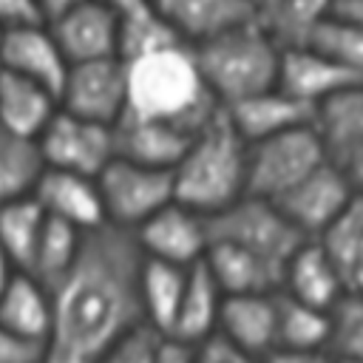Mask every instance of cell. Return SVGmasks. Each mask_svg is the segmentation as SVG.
<instances>
[{
	"mask_svg": "<svg viewBox=\"0 0 363 363\" xmlns=\"http://www.w3.org/2000/svg\"><path fill=\"white\" fill-rule=\"evenodd\" d=\"M142 250L133 233H85L71 269L51 289V329L43 363H96L116 340L145 323L139 303Z\"/></svg>",
	"mask_w": 363,
	"mask_h": 363,
	"instance_id": "cell-1",
	"label": "cell"
},
{
	"mask_svg": "<svg viewBox=\"0 0 363 363\" xmlns=\"http://www.w3.org/2000/svg\"><path fill=\"white\" fill-rule=\"evenodd\" d=\"M125 116L170 122L187 133H199L221 108L201 77L193 45L187 43H170L145 51L139 57L125 60Z\"/></svg>",
	"mask_w": 363,
	"mask_h": 363,
	"instance_id": "cell-2",
	"label": "cell"
},
{
	"mask_svg": "<svg viewBox=\"0 0 363 363\" xmlns=\"http://www.w3.org/2000/svg\"><path fill=\"white\" fill-rule=\"evenodd\" d=\"M247 150L250 142L235 130L227 111L218 108L173 167L176 201L207 218L230 207L247 193Z\"/></svg>",
	"mask_w": 363,
	"mask_h": 363,
	"instance_id": "cell-3",
	"label": "cell"
},
{
	"mask_svg": "<svg viewBox=\"0 0 363 363\" xmlns=\"http://www.w3.org/2000/svg\"><path fill=\"white\" fill-rule=\"evenodd\" d=\"M193 51L201 77L221 108L278 85L284 48L255 17L193 45Z\"/></svg>",
	"mask_w": 363,
	"mask_h": 363,
	"instance_id": "cell-4",
	"label": "cell"
},
{
	"mask_svg": "<svg viewBox=\"0 0 363 363\" xmlns=\"http://www.w3.org/2000/svg\"><path fill=\"white\" fill-rule=\"evenodd\" d=\"M329 159V147L318 128L298 125L275 136L250 142L247 150V193L278 201L301 179Z\"/></svg>",
	"mask_w": 363,
	"mask_h": 363,
	"instance_id": "cell-5",
	"label": "cell"
},
{
	"mask_svg": "<svg viewBox=\"0 0 363 363\" xmlns=\"http://www.w3.org/2000/svg\"><path fill=\"white\" fill-rule=\"evenodd\" d=\"M207 224H210V241L238 244L281 269L289 261V255L298 250V244L306 238L298 233V227L284 216V210L272 199L252 193H244L230 207L210 216Z\"/></svg>",
	"mask_w": 363,
	"mask_h": 363,
	"instance_id": "cell-6",
	"label": "cell"
},
{
	"mask_svg": "<svg viewBox=\"0 0 363 363\" xmlns=\"http://www.w3.org/2000/svg\"><path fill=\"white\" fill-rule=\"evenodd\" d=\"M96 184L105 207V224L128 233L176 199L173 170L150 167L119 153L96 173Z\"/></svg>",
	"mask_w": 363,
	"mask_h": 363,
	"instance_id": "cell-7",
	"label": "cell"
},
{
	"mask_svg": "<svg viewBox=\"0 0 363 363\" xmlns=\"http://www.w3.org/2000/svg\"><path fill=\"white\" fill-rule=\"evenodd\" d=\"M37 145L45 167L96 176L116 156V125H102L60 108L37 136Z\"/></svg>",
	"mask_w": 363,
	"mask_h": 363,
	"instance_id": "cell-8",
	"label": "cell"
},
{
	"mask_svg": "<svg viewBox=\"0 0 363 363\" xmlns=\"http://www.w3.org/2000/svg\"><path fill=\"white\" fill-rule=\"evenodd\" d=\"M60 108L102 125H119L128 108L125 60L105 57L68 65V77L60 88Z\"/></svg>",
	"mask_w": 363,
	"mask_h": 363,
	"instance_id": "cell-9",
	"label": "cell"
},
{
	"mask_svg": "<svg viewBox=\"0 0 363 363\" xmlns=\"http://www.w3.org/2000/svg\"><path fill=\"white\" fill-rule=\"evenodd\" d=\"M133 238L142 255L147 258L193 267L204 258L210 247V224H207V216L173 199L162 210H156L150 218H145L133 230Z\"/></svg>",
	"mask_w": 363,
	"mask_h": 363,
	"instance_id": "cell-10",
	"label": "cell"
},
{
	"mask_svg": "<svg viewBox=\"0 0 363 363\" xmlns=\"http://www.w3.org/2000/svg\"><path fill=\"white\" fill-rule=\"evenodd\" d=\"M352 196L354 193H352L346 176L329 156L318 170H312L306 179H301L275 204L298 227L301 235L318 238L343 213V207L352 201Z\"/></svg>",
	"mask_w": 363,
	"mask_h": 363,
	"instance_id": "cell-11",
	"label": "cell"
},
{
	"mask_svg": "<svg viewBox=\"0 0 363 363\" xmlns=\"http://www.w3.org/2000/svg\"><path fill=\"white\" fill-rule=\"evenodd\" d=\"M68 65L57 37L43 20L11 26L0 34V68L45 85L57 96L68 77Z\"/></svg>",
	"mask_w": 363,
	"mask_h": 363,
	"instance_id": "cell-12",
	"label": "cell"
},
{
	"mask_svg": "<svg viewBox=\"0 0 363 363\" xmlns=\"http://www.w3.org/2000/svg\"><path fill=\"white\" fill-rule=\"evenodd\" d=\"M34 199L48 218L71 224L79 233L105 227V207H102L96 176L45 167L37 182Z\"/></svg>",
	"mask_w": 363,
	"mask_h": 363,
	"instance_id": "cell-13",
	"label": "cell"
},
{
	"mask_svg": "<svg viewBox=\"0 0 363 363\" xmlns=\"http://www.w3.org/2000/svg\"><path fill=\"white\" fill-rule=\"evenodd\" d=\"M363 82L354 71H349L335 57L323 54L315 45H292L281 51V68H278V88L289 96L306 102L309 108L320 105L332 94Z\"/></svg>",
	"mask_w": 363,
	"mask_h": 363,
	"instance_id": "cell-14",
	"label": "cell"
},
{
	"mask_svg": "<svg viewBox=\"0 0 363 363\" xmlns=\"http://www.w3.org/2000/svg\"><path fill=\"white\" fill-rule=\"evenodd\" d=\"M48 28L71 65L119 57V17L99 0H82L71 11L51 20Z\"/></svg>",
	"mask_w": 363,
	"mask_h": 363,
	"instance_id": "cell-15",
	"label": "cell"
},
{
	"mask_svg": "<svg viewBox=\"0 0 363 363\" xmlns=\"http://www.w3.org/2000/svg\"><path fill=\"white\" fill-rule=\"evenodd\" d=\"M216 335L250 354L269 357L278 349V292L224 295Z\"/></svg>",
	"mask_w": 363,
	"mask_h": 363,
	"instance_id": "cell-16",
	"label": "cell"
},
{
	"mask_svg": "<svg viewBox=\"0 0 363 363\" xmlns=\"http://www.w3.org/2000/svg\"><path fill=\"white\" fill-rule=\"evenodd\" d=\"M281 292H286L303 303L332 309L343 298L346 284H343V275L335 267V261L320 247V241L303 238L298 244V250L289 255V261L284 264Z\"/></svg>",
	"mask_w": 363,
	"mask_h": 363,
	"instance_id": "cell-17",
	"label": "cell"
},
{
	"mask_svg": "<svg viewBox=\"0 0 363 363\" xmlns=\"http://www.w3.org/2000/svg\"><path fill=\"white\" fill-rule=\"evenodd\" d=\"M170 31L187 43L199 45L244 20H252L250 0H150Z\"/></svg>",
	"mask_w": 363,
	"mask_h": 363,
	"instance_id": "cell-18",
	"label": "cell"
},
{
	"mask_svg": "<svg viewBox=\"0 0 363 363\" xmlns=\"http://www.w3.org/2000/svg\"><path fill=\"white\" fill-rule=\"evenodd\" d=\"M224 111H227L230 122L235 125V130L247 142H258V139L275 136L281 130L309 125L312 116H315V108L289 96L278 85L267 88L261 94H252L247 99H238L233 105H224Z\"/></svg>",
	"mask_w": 363,
	"mask_h": 363,
	"instance_id": "cell-19",
	"label": "cell"
},
{
	"mask_svg": "<svg viewBox=\"0 0 363 363\" xmlns=\"http://www.w3.org/2000/svg\"><path fill=\"white\" fill-rule=\"evenodd\" d=\"M60 111V96L14 71L0 68V130L37 139Z\"/></svg>",
	"mask_w": 363,
	"mask_h": 363,
	"instance_id": "cell-20",
	"label": "cell"
},
{
	"mask_svg": "<svg viewBox=\"0 0 363 363\" xmlns=\"http://www.w3.org/2000/svg\"><path fill=\"white\" fill-rule=\"evenodd\" d=\"M204 267L216 278L224 295H247V292H278L284 269L269 264L267 258L230 244V241H210L204 252Z\"/></svg>",
	"mask_w": 363,
	"mask_h": 363,
	"instance_id": "cell-21",
	"label": "cell"
},
{
	"mask_svg": "<svg viewBox=\"0 0 363 363\" xmlns=\"http://www.w3.org/2000/svg\"><path fill=\"white\" fill-rule=\"evenodd\" d=\"M0 326L43 346L51 329V289L31 272L14 269L0 292Z\"/></svg>",
	"mask_w": 363,
	"mask_h": 363,
	"instance_id": "cell-22",
	"label": "cell"
},
{
	"mask_svg": "<svg viewBox=\"0 0 363 363\" xmlns=\"http://www.w3.org/2000/svg\"><path fill=\"white\" fill-rule=\"evenodd\" d=\"M193 136L196 133H187L170 122L122 116L116 125V153L150 167L173 170Z\"/></svg>",
	"mask_w": 363,
	"mask_h": 363,
	"instance_id": "cell-23",
	"label": "cell"
},
{
	"mask_svg": "<svg viewBox=\"0 0 363 363\" xmlns=\"http://www.w3.org/2000/svg\"><path fill=\"white\" fill-rule=\"evenodd\" d=\"M221 301H224V292L201 258L187 272V284H184V292H182V301H179V309H176L167 337H176L190 346H199L201 340L213 337L216 326H218Z\"/></svg>",
	"mask_w": 363,
	"mask_h": 363,
	"instance_id": "cell-24",
	"label": "cell"
},
{
	"mask_svg": "<svg viewBox=\"0 0 363 363\" xmlns=\"http://www.w3.org/2000/svg\"><path fill=\"white\" fill-rule=\"evenodd\" d=\"M190 267H179L170 261L147 258L142 255L139 267V303H142V318L150 329L159 335H167L187 284Z\"/></svg>",
	"mask_w": 363,
	"mask_h": 363,
	"instance_id": "cell-25",
	"label": "cell"
},
{
	"mask_svg": "<svg viewBox=\"0 0 363 363\" xmlns=\"http://www.w3.org/2000/svg\"><path fill=\"white\" fill-rule=\"evenodd\" d=\"M312 125L329 147V156L363 142V82L349 85L315 105Z\"/></svg>",
	"mask_w": 363,
	"mask_h": 363,
	"instance_id": "cell-26",
	"label": "cell"
},
{
	"mask_svg": "<svg viewBox=\"0 0 363 363\" xmlns=\"http://www.w3.org/2000/svg\"><path fill=\"white\" fill-rule=\"evenodd\" d=\"M43 170L45 159L37 139L0 130V204L34 196Z\"/></svg>",
	"mask_w": 363,
	"mask_h": 363,
	"instance_id": "cell-27",
	"label": "cell"
},
{
	"mask_svg": "<svg viewBox=\"0 0 363 363\" xmlns=\"http://www.w3.org/2000/svg\"><path fill=\"white\" fill-rule=\"evenodd\" d=\"M45 213L37 204L34 196L26 199H14L0 204V252L17 267V269H28L37 241L43 235L45 227Z\"/></svg>",
	"mask_w": 363,
	"mask_h": 363,
	"instance_id": "cell-28",
	"label": "cell"
},
{
	"mask_svg": "<svg viewBox=\"0 0 363 363\" xmlns=\"http://www.w3.org/2000/svg\"><path fill=\"white\" fill-rule=\"evenodd\" d=\"M335 11V0H284L255 20L272 34L281 48L306 45L318 26L329 20Z\"/></svg>",
	"mask_w": 363,
	"mask_h": 363,
	"instance_id": "cell-29",
	"label": "cell"
},
{
	"mask_svg": "<svg viewBox=\"0 0 363 363\" xmlns=\"http://www.w3.org/2000/svg\"><path fill=\"white\" fill-rule=\"evenodd\" d=\"M329 326V309L303 303L278 289V349H326Z\"/></svg>",
	"mask_w": 363,
	"mask_h": 363,
	"instance_id": "cell-30",
	"label": "cell"
},
{
	"mask_svg": "<svg viewBox=\"0 0 363 363\" xmlns=\"http://www.w3.org/2000/svg\"><path fill=\"white\" fill-rule=\"evenodd\" d=\"M82 238H85V233H79L77 227L62 224L57 218H45L43 235H40L34 258H31V267L26 272L40 278L45 286H54L77 261Z\"/></svg>",
	"mask_w": 363,
	"mask_h": 363,
	"instance_id": "cell-31",
	"label": "cell"
},
{
	"mask_svg": "<svg viewBox=\"0 0 363 363\" xmlns=\"http://www.w3.org/2000/svg\"><path fill=\"white\" fill-rule=\"evenodd\" d=\"M326 255L335 261V267L346 278L363 264V199L352 196V201L343 207V213L318 235Z\"/></svg>",
	"mask_w": 363,
	"mask_h": 363,
	"instance_id": "cell-32",
	"label": "cell"
},
{
	"mask_svg": "<svg viewBox=\"0 0 363 363\" xmlns=\"http://www.w3.org/2000/svg\"><path fill=\"white\" fill-rule=\"evenodd\" d=\"M329 352L340 363H363V295L343 292L329 309Z\"/></svg>",
	"mask_w": 363,
	"mask_h": 363,
	"instance_id": "cell-33",
	"label": "cell"
},
{
	"mask_svg": "<svg viewBox=\"0 0 363 363\" xmlns=\"http://www.w3.org/2000/svg\"><path fill=\"white\" fill-rule=\"evenodd\" d=\"M306 45L320 48L323 54L335 57L349 71H354L357 77H363V26L332 14L329 20H323L318 26V31L312 34V40Z\"/></svg>",
	"mask_w": 363,
	"mask_h": 363,
	"instance_id": "cell-34",
	"label": "cell"
},
{
	"mask_svg": "<svg viewBox=\"0 0 363 363\" xmlns=\"http://www.w3.org/2000/svg\"><path fill=\"white\" fill-rule=\"evenodd\" d=\"M162 335L150 329L147 323L128 332L122 340H116L96 363H156Z\"/></svg>",
	"mask_w": 363,
	"mask_h": 363,
	"instance_id": "cell-35",
	"label": "cell"
},
{
	"mask_svg": "<svg viewBox=\"0 0 363 363\" xmlns=\"http://www.w3.org/2000/svg\"><path fill=\"white\" fill-rule=\"evenodd\" d=\"M193 363H267V357L250 354L233 346L230 340H224L221 335H213L193 349Z\"/></svg>",
	"mask_w": 363,
	"mask_h": 363,
	"instance_id": "cell-36",
	"label": "cell"
},
{
	"mask_svg": "<svg viewBox=\"0 0 363 363\" xmlns=\"http://www.w3.org/2000/svg\"><path fill=\"white\" fill-rule=\"evenodd\" d=\"M0 363H43V346L0 326Z\"/></svg>",
	"mask_w": 363,
	"mask_h": 363,
	"instance_id": "cell-37",
	"label": "cell"
},
{
	"mask_svg": "<svg viewBox=\"0 0 363 363\" xmlns=\"http://www.w3.org/2000/svg\"><path fill=\"white\" fill-rule=\"evenodd\" d=\"M332 162L340 167V173L346 176L349 187L354 196L363 199V142L360 145H352V147H343L337 153H332Z\"/></svg>",
	"mask_w": 363,
	"mask_h": 363,
	"instance_id": "cell-38",
	"label": "cell"
},
{
	"mask_svg": "<svg viewBox=\"0 0 363 363\" xmlns=\"http://www.w3.org/2000/svg\"><path fill=\"white\" fill-rule=\"evenodd\" d=\"M40 20L34 0H0V28H11V26H23Z\"/></svg>",
	"mask_w": 363,
	"mask_h": 363,
	"instance_id": "cell-39",
	"label": "cell"
},
{
	"mask_svg": "<svg viewBox=\"0 0 363 363\" xmlns=\"http://www.w3.org/2000/svg\"><path fill=\"white\" fill-rule=\"evenodd\" d=\"M267 363H340L329 349H275Z\"/></svg>",
	"mask_w": 363,
	"mask_h": 363,
	"instance_id": "cell-40",
	"label": "cell"
},
{
	"mask_svg": "<svg viewBox=\"0 0 363 363\" xmlns=\"http://www.w3.org/2000/svg\"><path fill=\"white\" fill-rule=\"evenodd\" d=\"M193 349H196V346H190V343H182V340H176V337L162 335L156 363H193Z\"/></svg>",
	"mask_w": 363,
	"mask_h": 363,
	"instance_id": "cell-41",
	"label": "cell"
},
{
	"mask_svg": "<svg viewBox=\"0 0 363 363\" xmlns=\"http://www.w3.org/2000/svg\"><path fill=\"white\" fill-rule=\"evenodd\" d=\"M105 9H111L116 17H119V26L122 23H130L136 17H145L153 11V3L150 0H99Z\"/></svg>",
	"mask_w": 363,
	"mask_h": 363,
	"instance_id": "cell-42",
	"label": "cell"
},
{
	"mask_svg": "<svg viewBox=\"0 0 363 363\" xmlns=\"http://www.w3.org/2000/svg\"><path fill=\"white\" fill-rule=\"evenodd\" d=\"M79 3H82V0H34L37 14H40V20H43V23L57 20L60 14L71 11V9H74V6H79Z\"/></svg>",
	"mask_w": 363,
	"mask_h": 363,
	"instance_id": "cell-43",
	"label": "cell"
},
{
	"mask_svg": "<svg viewBox=\"0 0 363 363\" xmlns=\"http://www.w3.org/2000/svg\"><path fill=\"white\" fill-rule=\"evenodd\" d=\"M332 14L363 26V0H335V11Z\"/></svg>",
	"mask_w": 363,
	"mask_h": 363,
	"instance_id": "cell-44",
	"label": "cell"
},
{
	"mask_svg": "<svg viewBox=\"0 0 363 363\" xmlns=\"http://www.w3.org/2000/svg\"><path fill=\"white\" fill-rule=\"evenodd\" d=\"M14 269H17V267H14V264H11V261H9V258H6L3 252H0V292L6 289V284H9V278L14 275Z\"/></svg>",
	"mask_w": 363,
	"mask_h": 363,
	"instance_id": "cell-45",
	"label": "cell"
},
{
	"mask_svg": "<svg viewBox=\"0 0 363 363\" xmlns=\"http://www.w3.org/2000/svg\"><path fill=\"white\" fill-rule=\"evenodd\" d=\"M278 3H284V0H250V6H252V14L258 17V14H264V11H269L272 6H278Z\"/></svg>",
	"mask_w": 363,
	"mask_h": 363,
	"instance_id": "cell-46",
	"label": "cell"
},
{
	"mask_svg": "<svg viewBox=\"0 0 363 363\" xmlns=\"http://www.w3.org/2000/svg\"><path fill=\"white\" fill-rule=\"evenodd\" d=\"M0 34H3V28H0Z\"/></svg>",
	"mask_w": 363,
	"mask_h": 363,
	"instance_id": "cell-47",
	"label": "cell"
}]
</instances>
